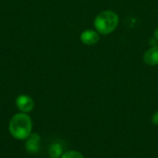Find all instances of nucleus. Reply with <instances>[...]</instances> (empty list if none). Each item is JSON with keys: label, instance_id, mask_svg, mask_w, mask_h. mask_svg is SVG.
<instances>
[{"label": "nucleus", "instance_id": "nucleus-1", "mask_svg": "<svg viewBox=\"0 0 158 158\" xmlns=\"http://www.w3.org/2000/svg\"><path fill=\"white\" fill-rule=\"evenodd\" d=\"M32 119L29 114L19 112L15 114L8 123L10 135L18 141H25L32 133Z\"/></svg>", "mask_w": 158, "mask_h": 158}, {"label": "nucleus", "instance_id": "nucleus-2", "mask_svg": "<svg viewBox=\"0 0 158 158\" xmlns=\"http://www.w3.org/2000/svg\"><path fill=\"white\" fill-rule=\"evenodd\" d=\"M118 14L111 9L103 10L94 19V27L100 35H109L114 32L119 24Z\"/></svg>", "mask_w": 158, "mask_h": 158}, {"label": "nucleus", "instance_id": "nucleus-3", "mask_svg": "<svg viewBox=\"0 0 158 158\" xmlns=\"http://www.w3.org/2000/svg\"><path fill=\"white\" fill-rule=\"evenodd\" d=\"M15 104L19 112L29 114L34 108L35 103L33 99L28 94H19L15 100Z\"/></svg>", "mask_w": 158, "mask_h": 158}, {"label": "nucleus", "instance_id": "nucleus-4", "mask_svg": "<svg viewBox=\"0 0 158 158\" xmlns=\"http://www.w3.org/2000/svg\"><path fill=\"white\" fill-rule=\"evenodd\" d=\"M80 40L83 44L87 46H93L100 41V34L96 30L86 29L81 33Z\"/></svg>", "mask_w": 158, "mask_h": 158}, {"label": "nucleus", "instance_id": "nucleus-5", "mask_svg": "<svg viewBox=\"0 0 158 158\" xmlns=\"http://www.w3.org/2000/svg\"><path fill=\"white\" fill-rule=\"evenodd\" d=\"M25 150L29 154H37L40 151L41 146V136L38 133H31L25 140Z\"/></svg>", "mask_w": 158, "mask_h": 158}, {"label": "nucleus", "instance_id": "nucleus-6", "mask_svg": "<svg viewBox=\"0 0 158 158\" xmlns=\"http://www.w3.org/2000/svg\"><path fill=\"white\" fill-rule=\"evenodd\" d=\"M143 62L151 67L158 66V44L150 46L143 56Z\"/></svg>", "mask_w": 158, "mask_h": 158}, {"label": "nucleus", "instance_id": "nucleus-7", "mask_svg": "<svg viewBox=\"0 0 158 158\" xmlns=\"http://www.w3.org/2000/svg\"><path fill=\"white\" fill-rule=\"evenodd\" d=\"M64 153L63 146L59 143H54L48 149V155L50 158H60Z\"/></svg>", "mask_w": 158, "mask_h": 158}, {"label": "nucleus", "instance_id": "nucleus-8", "mask_svg": "<svg viewBox=\"0 0 158 158\" xmlns=\"http://www.w3.org/2000/svg\"><path fill=\"white\" fill-rule=\"evenodd\" d=\"M60 158H84V156L76 150H69L63 153L62 156Z\"/></svg>", "mask_w": 158, "mask_h": 158}, {"label": "nucleus", "instance_id": "nucleus-9", "mask_svg": "<svg viewBox=\"0 0 158 158\" xmlns=\"http://www.w3.org/2000/svg\"><path fill=\"white\" fill-rule=\"evenodd\" d=\"M152 122H153L154 125L158 126V111L154 113V115L152 117Z\"/></svg>", "mask_w": 158, "mask_h": 158}, {"label": "nucleus", "instance_id": "nucleus-10", "mask_svg": "<svg viewBox=\"0 0 158 158\" xmlns=\"http://www.w3.org/2000/svg\"><path fill=\"white\" fill-rule=\"evenodd\" d=\"M154 38H155L156 41L158 42V27H156L155 29V31H154Z\"/></svg>", "mask_w": 158, "mask_h": 158}]
</instances>
